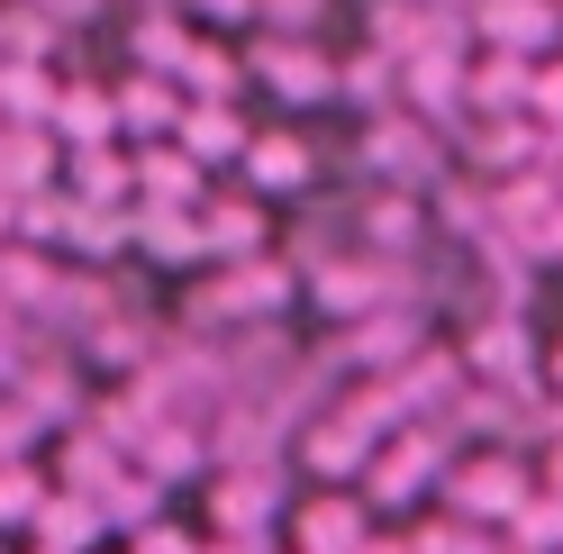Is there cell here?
Returning a JSON list of instances; mask_svg holds the SVG:
<instances>
[{
    "label": "cell",
    "mask_w": 563,
    "mask_h": 554,
    "mask_svg": "<svg viewBox=\"0 0 563 554\" xmlns=\"http://www.w3.org/2000/svg\"><path fill=\"white\" fill-rule=\"evenodd\" d=\"M336 0H255V27L264 37H319Z\"/></svg>",
    "instance_id": "obj_27"
},
{
    "label": "cell",
    "mask_w": 563,
    "mask_h": 554,
    "mask_svg": "<svg viewBox=\"0 0 563 554\" xmlns=\"http://www.w3.org/2000/svg\"><path fill=\"white\" fill-rule=\"evenodd\" d=\"M245 136H255V119L236 110V100H183V128H173V146H183L200 173H219L245 155Z\"/></svg>",
    "instance_id": "obj_13"
},
{
    "label": "cell",
    "mask_w": 563,
    "mask_h": 554,
    "mask_svg": "<svg viewBox=\"0 0 563 554\" xmlns=\"http://www.w3.org/2000/svg\"><path fill=\"white\" fill-rule=\"evenodd\" d=\"M128 164H136V210H200L209 200V173L173 146V136L164 146H128Z\"/></svg>",
    "instance_id": "obj_12"
},
{
    "label": "cell",
    "mask_w": 563,
    "mask_h": 554,
    "mask_svg": "<svg viewBox=\"0 0 563 554\" xmlns=\"http://www.w3.org/2000/svg\"><path fill=\"white\" fill-rule=\"evenodd\" d=\"M19 545H37V554H110L100 500H82V491H46V509L27 518V536H19Z\"/></svg>",
    "instance_id": "obj_14"
},
{
    "label": "cell",
    "mask_w": 563,
    "mask_h": 554,
    "mask_svg": "<svg viewBox=\"0 0 563 554\" xmlns=\"http://www.w3.org/2000/svg\"><path fill=\"white\" fill-rule=\"evenodd\" d=\"M46 491H55V481H46L37 464H0V545L27 536V518L46 509Z\"/></svg>",
    "instance_id": "obj_26"
},
{
    "label": "cell",
    "mask_w": 563,
    "mask_h": 554,
    "mask_svg": "<svg viewBox=\"0 0 563 554\" xmlns=\"http://www.w3.org/2000/svg\"><path fill=\"white\" fill-rule=\"evenodd\" d=\"M46 136H55L64 155H74V146H119V110H110V91H100V82H64Z\"/></svg>",
    "instance_id": "obj_20"
},
{
    "label": "cell",
    "mask_w": 563,
    "mask_h": 554,
    "mask_svg": "<svg viewBox=\"0 0 563 554\" xmlns=\"http://www.w3.org/2000/svg\"><path fill=\"white\" fill-rule=\"evenodd\" d=\"M164 518V481H146V473H119L110 491H100V528L110 536H136V528H155Z\"/></svg>",
    "instance_id": "obj_24"
},
{
    "label": "cell",
    "mask_w": 563,
    "mask_h": 554,
    "mask_svg": "<svg viewBox=\"0 0 563 554\" xmlns=\"http://www.w3.org/2000/svg\"><path fill=\"white\" fill-rule=\"evenodd\" d=\"M554 10H563V0H554Z\"/></svg>",
    "instance_id": "obj_37"
},
{
    "label": "cell",
    "mask_w": 563,
    "mask_h": 554,
    "mask_svg": "<svg viewBox=\"0 0 563 554\" xmlns=\"http://www.w3.org/2000/svg\"><path fill=\"white\" fill-rule=\"evenodd\" d=\"M545 391H554V409H563V336L545 345Z\"/></svg>",
    "instance_id": "obj_33"
},
{
    "label": "cell",
    "mask_w": 563,
    "mask_h": 554,
    "mask_svg": "<svg viewBox=\"0 0 563 554\" xmlns=\"http://www.w3.org/2000/svg\"><path fill=\"white\" fill-rule=\"evenodd\" d=\"M236 173H245V191H255V200H291V191L319 182V146H309L300 128H255V136H245V155H236Z\"/></svg>",
    "instance_id": "obj_10"
},
{
    "label": "cell",
    "mask_w": 563,
    "mask_h": 554,
    "mask_svg": "<svg viewBox=\"0 0 563 554\" xmlns=\"http://www.w3.org/2000/svg\"><path fill=\"white\" fill-rule=\"evenodd\" d=\"M545 182H554V200H563V146H554V164H545Z\"/></svg>",
    "instance_id": "obj_35"
},
{
    "label": "cell",
    "mask_w": 563,
    "mask_h": 554,
    "mask_svg": "<svg viewBox=\"0 0 563 554\" xmlns=\"http://www.w3.org/2000/svg\"><path fill=\"white\" fill-rule=\"evenodd\" d=\"M0 554H10V545H0Z\"/></svg>",
    "instance_id": "obj_38"
},
{
    "label": "cell",
    "mask_w": 563,
    "mask_h": 554,
    "mask_svg": "<svg viewBox=\"0 0 563 554\" xmlns=\"http://www.w3.org/2000/svg\"><path fill=\"white\" fill-rule=\"evenodd\" d=\"M336 100H345V110H364V119L400 110V55H382V46L336 55Z\"/></svg>",
    "instance_id": "obj_22"
},
{
    "label": "cell",
    "mask_w": 563,
    "mask_h": 554,
    "mask_svg": "<svg viewBox=\"0 0 563 554\" xmlns=\"http://www.w3.org/2000/svg\"><path fill=\"white\" fill-rule=\"evenodd\" d=\"M236 55H245V82L273 91L291 119L336 100V55H328L319 37H255V46H236Z\"/></svg>",
    "instance_id": "obj_5"
},
{
    "label": "cell",
    "mask_w": 563,
    "mask_h": 554,
    "mask_svg": "<svg viewBox=\"0 0 563 554\" xmlns=\"http://www.w3.org/2000/svg\"><path fill=\"white\" fill-rule=\"evenodd\" d=\"M500 554H518V545H500Z\"/></svg>",
    "instance_id": "obj_36"
},
{
    "label": "cell",
    "mask_w": 563,
    "mask_h": 554,
    "mask_svg": "<svg viewBox=\"0 0 563 554\" xmlns=\"http://www.w3.org/2000/svg\"><path fill=\"white\" fill-rule=\"evenodd\" d=\"M183 19H200V27H255V0H183Z\"/></svg>",
    "instance_id": "obj_31"
},
{
    "label": "cell",
    "mask_w": 563,
    "mask_h": 554,
    "mask_svg": "<svg viewBox=\"0 0 563 554\" xmlns=\"http://www.w3.org/2000/svg\"><path fill=\"white\" fill-rule=\"evenodd\" d=\"M110 110H119V146H164V136L183 128V91L164 74H128L110 91Z\"/></svg>",
    "instance_id": "obj_15"
},
{
    "label": "cell",
    "mask_w": 563,
    "mask_h": 554,
    "mask_svg": "<svg viewBox=\"0 0 563 554\" xmlns=\"http://www.w3.org/2000/svg\"><path fill=\"white\" fill-rule=\"evenodd\" d=\"M27 10H37L46 27H74V19L91 27V19H100V0H27Z\"/></svg>",
    "instance_id": "obj_32"
},
{
    "label": "cell",
    "mask_w": 563,
    "mask_h": 554,
    "mask_svg": "<svg viewBox=\"0 0 563 554\" xmlns=\"http://www.w3.org/2000/svg\"><path fill=\"white\" fill-rule=\"evenodd\" d=\"M128 246L146 255V264H173V273L209 264V246H200V210H128Z\"/></svg>",
    "instance_id": "obj_18"
},
{
    "label": "cell",
    "mask_w": 563,
    "mask_h": 554,
    "mask_svg": "<svg viewBox=\"0 0 563 554\" xmlns=\"http://www.w3.org/2000/svg\"><path fill=\"white\" fill-rule=\"evenodd\" d=\"M173 91L183 100H245V55L219 37H191L183 64H173Z\"/></svg>",
    "instance_id": "obj_21"
},
{
    "label": "cell",
    "mask_w": 563,
    "mask_h": 554,
    "mask_svg": "<svg viewBox=\"0 0 563 554\" xmlns=\"http://www.w3.org/2000/svg\"><path fill=\"white\" fill-rule=\"evenodd\" d=\"M500 545H518V554H563V491H527V509L500 528Z\"/></svg>",
    "instance_id": "obj_25"
},
{
    "label": "cell",
    "mask_w": 563,
    "mask_h": 554,
    "mask_svg": "<svg viewBox=\"0 0 563 554\" xmlns=\"http://www.w3.org/2000/svg\"><path fill=\"white\" fill-rule=\"evenodd\" d=\"M355 164L373 173V191H428L445 173V136H428V119H409V110H382L355 136Z\"/></svg>",
    "instance_id": "obj_6"
},
{
    "label": "cell",
    "mask_w": 563,
    "mask_h": 554,
    "mask_svg": "<svg viewBox=\"0 0 563 554\" xmlns=\"http://www.w3.org/2000/svg\"><path fill=\"white\" fill-rule=\"evenodd\" d=\"M400 428V409H391V391L382 383H355V391H336L319 419L300 428V473L319 481V491H355L364 481V464H373V445Z\"/></svg>",
    "instance_id": "obj_1"
},
{
    "label": "cell",
    "mask_w": 563,
    "mask_h": 554,
    "mask_svg": "<svg viewBox=\"0 0 563 554\" xmlns=\"http://www.w3.org/2000/svg\"><path fill=\"white\" fill-rule=\"evenodd\" d=\"M364 554H409V536H400V528H373V545H364Z\"/></svg>",
    "instance_id": "obj_34"
},
{
    "label": "cell",
    "mask_w": 563,
    "mask_h": 554,
    "mask_svg": "<svg viewBox=\"0 0 563 554\" xmlns=\"http://www.w3.org/2000/svg\"><path fill=\"white\" fill-rule=\"evenodd\" d=\"M454 146H464V164L482 173V182H518V173H545V164H554L563 136H545L537 119L518 110V119H464Z\"/></svg>",
    "instance_id": "obj_9"
},
{
    "label": "cell",
    "mask_w": 563,
    "mask_h": 554,
    "mask_svg": "<svg viewBox=\"0 0 563 554\" xmlns=\"http://www.w3.org/2000/svg\"><path fill=\"white\" fill-rule=\"evenodd\" d=\"M454 364H464L473 391H509V400H537L545 391V345L527 328V309H482L454 345Z\"/></svg>",
    "instance_id": "obj_3"
},
{
    "label": "cell",
    "mask_w": 563,
    "mask_h": 554,
    "mask_svg": "<svg viewBox=\"0 0 563 554\" xmlns=\"http://www.w3.org/2000/svg\"><path fill=\"white\" fill-rule=\"evenodd\" d=\"M37 436H46V419L10 391V400H0V464H37Z\"/></svg>",
    "instance_id": "obj_28"
},
{
    "label": "cell",
    "mask_w": 563,
    "mask_h": 554,
    "mask_svg": "<svg viewBox=\"0 0 563 554\" xmlns=\"http://www.w3.org/2000/svg\"><path fill=\"white\" fill-rule=\"evenodd\" d=\"M128 554H200V536H191V528H173V518H155V528H136V536H128Z\"/></svg>",
    "instance_id": "obj_30"
},
{
    "label": "cell",
    "mask_w": 563,
    "mask_h": 554,
    "mask_svg": "<svg viewBox=\"0 0 563 554\" xmlns=\"http://www.w3.org/2000/svg\"><path fill=\"white\" fill-rule=\"evenodd\" d=\"M55 74H46V64H0V119H10V128H46L55 119Z\"/></svg>",
    "instance_id": "obj_23"
},
{
    "label": "cell",
    "mask_w": 563,
    "mask_h": 554,
    "mask_svg": "<svg viewBox=\"0 0 563 554\" xmlns=\"http://www.w3.org/2000/svg\"><path fill=\"white\" fill-rule=\"evenodd\" d=\"M200 246H209V273L219 264H255V255H273V219H264V200L255 191H209L200 200Z\"/></svg>",
    "instance_id": "obj_11"
},
{
    "label": "cell",
    "mask_w": 563,
    "mask_h": 554,
    "mask_svg": "<svg viewBox=\"0 0 563 554\" xmlns=\"http://www.w3.org/2000/svg\"><path fill=\"white\" fill-rule=\"evenodd\" d=\"M55 182H64V146L46 128H10L0 119V191L27 200V191H55Z\"/></svg>",
    "instance_id": "obj_17"
},
{
    "label": "cell",
    "mask_w": 563,
    "mask_h": 554,
    "mask_svg": "<svg viewBox=\"0 0 563 554\" xmlns=\"http://www.w3.org/2000/svg\"><path fill=\"white\" fill-rule=\"evenodd\" d=\"M527 119H537L545 136H563V55H545L537 74H527Z\"/></svg>",
    "instance_id": "obj_29"
},
{
    "label": "cell",
    "mask_w": 563,
    "mask_h": 554,
    "mask_svg": "<svg viewBox=\"0 0 563 554\" xmlns=\"http://www.w3.org/2000/svg\"><path fill=\"white\" fill-rule=\"evenodd\" d=\"M527 491H537V455L527 445H464V455L445 464V518H473V528L500 536L509 518L527 509Z\"/></svg>",
    "instance_id": "obj_2"
},
{
    "label": "cell",
    "mask_w": 563,
    "mask_h": 554,
    "mask_svg": "<svg viewBox=\"0 0 563 554\" xmlns=\"http://www.w3.org/2000/svg\"><path fill=\"white\" fill-rule=\"evenodd\" d=\"M373 528L382 518L364 509V491H319V481H309V491L282 509V554H364L373 545Z\"/></svg>",
    "instance_id": "obj_7"
},
{
    "label": "cell",
    "mask_w": 563,
    "mask_h": 554,
    "mask_svg": "<svg viewBox=\"0 0 563 554\" xmlns=\"http://www.w3.org/2000/svg\"><path fill=\"white\" fill-rule=\"evenodd\" d=\"M64 191L91 200V210H136V164H128V146H74V155H64Z\"/></svg>",
    "instance_id": "obj_16"
},
{
    "label": "cell",
    "mask_w": 563,
    "mask_h": 554,
    "mask_svg": "<svg viewBox=\"0 0 563 554\" xmlns=\"http://www.w3.org/2000/svg\"><path fill=\"white\" fill-rule=\"evenodd\" d=\"M464 27H473L482 55H518V64L563 55V10H554V0H473Z\"/></svg>",
    "instance_id": "obj_8"
},
{
    "label": "cell",
    "mask_w": 563,
    "mask_h": 554,
    "mask_svg": "<svg viewBox=\"0 0 563 554\" xmlns=\"http://www.w3.org/2000/svg\"><path fill=\"white\" fill-rule=\"evenodd\" d=\"M445 464H454V436L445 428H391L373 445V464H364V509L373 518H391V509H418V500H437L445 491Z\"/></svg>",
    "instance_id": "obj_4"
},
{
    "label": "cell",
    "mask_w": 563,
    "mask_h": 554,
    "mask_svg": "<svg viewBox=\"0 0 563 554\" xmlns=\"http://www.w3.org/2000/svg\"><path fill=\"white\" fill-rule=\"evenodd\" d=\"M527 74H537V64L473 46V64H464V119H518L527 110Z\"/></svg>",
    "instance_id": "obj_19"
}]
</instances>
